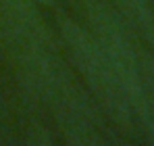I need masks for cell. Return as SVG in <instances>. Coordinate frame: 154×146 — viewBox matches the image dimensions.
<instances>
[{
	"label": "cell",
	"instance_id": "1",
	"mask_svg": "<svg viewBox=\"0 0 154 146\" xmlns=\"http://www.w3.org/2000/svg\"><path fill=\"white\" fill-rule=\"evenodd\" d=\"M60 36L73 67L83 77L92 98L100 102L106 119L121 125L125 132L140 129L131 88L108 50L92 36V31L73 21H60Z\"/></svg>",
	"mask_w": 154,
	"mask_h": 146
},
{
	"label": "cell",
	"instance_id": "2",
	"mask_svg": "<svg viewBox=\"0 0 154 146\" xmlns=\"http://www.w3.org/2000/svg\"><path fill=\"white\" fill-rule=\"evenodd\" d=\"M108 2L115 8H121L123 19L137 25V29H142L150 40L154 38V19L148 8V0H108Z\"/></svg>",
	"mask_w": 154,
	"mask_h": 146
},
{
	"label": "cell",
	"instance_id": "3",
	"mask_svg": "<svg viewBox=\"0 0 154 146\" xmlns=\"http://www.w3.org/2000/svg\"><path fill=\"white\" fill-rule=\"evenodd\" d=\"M31 2H35V4H50L52 0H31Z\"/></svg>",
	"mask_w": 154,
	"mask_h": 146
}]
</instances>
